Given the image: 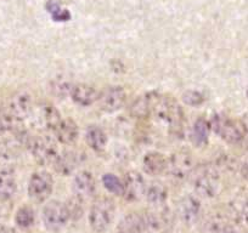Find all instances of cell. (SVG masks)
<instances>
[{"label":"cell","instance_id":"cell-1","mask_svg":"<svg viewBox=\"0 0 248 233\" xmlns=\"http://www.w3.org/2000/svg\"><path fill=\"white\" fill-rule=\"evenodd\" d=\"M190 182L194 191L203 198H212L216 196L220 187V176L216 166L209 164L195 165Z\"/></svg>","mask_w":248,"mask_h":233},{"label":"cell","instance_id":"cell-2","mask_svg":"<svg viewBox=\"0 0 248 233\" xmlns=\"http://www.w3.org/2000/svg\"><path fill=\"white\" fill-rule=\"evenodd\" d=\"M152 114H155L158 119L168 123L171 128H180L184 122V111L180 104L175 100L163 97L158 94H156L155 97Z\"/></svg>","mask_w":248,"mask_h":233},{"label":"cell","instance_id":"cell-3","mask_svg":"<svg viewBox=\"0 0 248 233\" xmlns=\"http://www.w3.org/2000/svg\"><path fill=\"white\" fill-rule=\"evenodd\" d=\"M211 130H213L219 137L230 145H240L245 140V131L241 124L230 119L223 114H216L209 120Z\"/></svg>","mask_w":248,"mask_h":233},{"label":"cell","instance_id":"cell-4","mask_svg":"<svg viewBox=\"0 0 248 233\" xmlns=\"http://www.w3.org/2000/svg\"><path fill=\"white\" fill-rule=\"evenodd\" d=\"M194 168V158L187 151L174 152L167 161V173L169 177L178 184L189 180Z\"/></svg>","mask_w":248,"mask_h":233},{"label":"cell","instance_id":"cell-5","mask_svg":"<svg viewBox=\"0 0 248 233\" xmlns=\"http://www.w3.org/2000/svg\"><path fill=\"white\" fill-rule=\"evenodd\" d=\"M113 202L108 198H100L93 204L89 213V223L92 228L96 232H105L111 226L112 220L114 218Z\"/></svg>","mask_w":248,"mask_h":233},{"label":"cell","instance_id":"cell-6","mask_svg":"<svg viewBox=\"0 0 248 233\" xmlns=\"http://www.w3.org/2000/svg\"><path fill=\"white\" fill-rule=\"evenodd\" d=\"M31 152L35 160L42 165H54L60 156L56 141L51 136H38L32 139L30 144Z\"/></svg>","mask_w":248,"mask_h":233},{"label":"cell","instance_id":"cell-7","mask_svg":"<svg viewBox=\"0 0 248 233\" xmlns=\"http://www.w3.org/2000/svg\"><path fill=\"white\" fill-rule=\"evenodd\" d=\"M43 222L50 231H60L70 221V211L65 203L59 201L49 202L43 209Z\"/></svg>","mask_w":248,"mask_h":233},{"label":"cell","instance_id":"cell-8","mask_svg":"<svg viewBox=\"0 0 248 233\" xmlns=\"http://www.w3.org/2000/svg\"><path fill=\"white\" fill-rule=\"evenodd\" d=\"M54 189V180L46 171H37L28 182V194L33 202L43 203L46 201Z\"/></svg>","mask_w":248,"mask_h":233},{"label":"cell","instance_id":"cell-9","mask_svg":"<svg viewBox=\"0 0 248 233\" xmlns=\"http://www.w3.org/2000/svg\"><path fill=\"white\" fill-rule=\"evenodd\" d=\"M176 214L181 222L187 226L194 225L200 220L202 215L201 202L195 196H185L179 202Z\"/></svg>","mask_w":248,"mask_h":233},{"label":"cell","instance_id":"cell-10","mask_svg":"<svg viewBox=\"0 0 248 233\" xmlns=\"http://www.w3.org/2000/svg\"><path fill=\"white\" fill-rule=\"evenodd\" d=\"M147 227L155 231L168 232L174 226V213L167 205L151 208V210L145 215Z\"/></svg>","mask_w":248,"mask_h":233},{"label":"cell","instance_id":"cell-11","mask_svg":"<svg viewBox=\"0 0 248 233\" xmlns=\"http://www.w3.org/2000/svg\"><path fill=\"white\" fill-rule=\"evenodd\" d=\"M127 94L122 87H108L100 92L99 103L104 112L107 113H113L119 111L125 103Z\"/></svg>","mask_w":248,"mask_h":233},{"label":"cell","instance_id":"cell-12","mask_svg":"<svg viewBox=\"0 0 248 233\" xmlns=\"http://www.w3.org/2000/svg\"><path fill=\"white\" fill-rule=\"evenodd\" d=\"M123 197L129 202H137L146 193V182L138 171H129L123 179Z\"/></svg>","mask_w":248,"mask_h":233},{"label":"cell","instance_id":"cell-13","mask_svg":"<svg viewBox=\"0 0 248 233\" xmlns=\"http://www.w3.org/2000/svg\"><path fill=\"white\" fill-rule=\"evenodd\" d=\"M33 109V100L27 91H18L9 101L8 111L18 123L23 122L31 116Z\"/></svg>","mask_w":248,"mask_h":233},{"label":"cell","instance_id":"cell-14","mask_svg":"<svg viewBox=\"0 0 248 233\" xmlns=\"http://www.w3.org/2000/svg\"><path fill=\"white\" fill-rule=\"evenodd\" d=\"M73 194L80 202L88 201L96 191V181L89 171H80L75 176L72 182Z\"/></svg>","mask_w":248,"mask_h":233},{"label":"cell","instance_id":"cell-15","mask_svg":"<svg viewBox=\"0 0 248 233\" xmlns=\"http://www.w3.org/2000/svg\"><path fill=\"white\" fill-rule=\"evenodd\" d=\"M73 102L83 107L92 106L99 100L100 92L88 84H73L70 91Z\"/></svg>","mask_w":248,"mask_h":233},{"label":"cell","instance_id":"cell-16","mask_svg":"<svg viewBox=\"0 0 248 233\" xmlns=\"http://www.w3.org/2000/svg\"><path fill=\"white\" fill-rule=\"evenodd\" d=\"M147 228L145 215L129 213L124 216L117 226V233H144Z\"/></svg>","mask_w":248,"mask_h":233},{"label":"cell","instance_id":"cell-17","mask_svg":"<svg viewBox=\"0 0 248 233\" xmlns=\"http://www.w3.org/2000/svg\"><path fill=\"white\" fill-rule=\"evenodd\" d=\"M56 136L57 141L63 145H72L77 141L79 136V130L78 125L71 119H63L59 123L56 128L52 131Z\"/></svg>","mask_w":248,"mask_h":233},{"label":"cell","instance_id":"cell-18","mask_svg":"<svg viewBox=\"0 0 248 233\" xmlns=\"http://www.w3.org/2000/svg\"><path fill=\"white\" fill-rule=\"evenodd\" d=\"M167 161L168 159L159 152H149L142 159L144 171L151 176H158L167 171Z\"/></svg>","mask_w":248,"mask_h":233},{"label":"cell","instance_id":"cell-19","mask_svg":"<svg viewBox=\"0 0 248 233\" xmlns=\"http://www.w3.org/2000/svg\"><path fill=\"white\" fill-rule=\"evenodd\" d=\"M17 189V180L15 171L10 168L0 170V201H9L13 198Z\"/></svg>","mask_w":248,"mask_h":233},{"label":"cell","instance_id":"cell-20","mask_svg":"<svg viewBox=\"0 0 248 233\" xmlns=\"http://www.w3.org/2000/svg\"><path fill=\"white\" fill-rule=\"evenodd\" d=\"M156 92H150V94L139 96L130 107V113L137 118H147L152 114L154 111V103Z\"/></svg>","mask_w":248,"mask_h":233},{"label":"cell","instance_id":"cell-21","mask_svg":"<svg viewBox=\"0 0 248 233\" xmlns=\"http://www.w3.org/2000/svg\"><path fill=\"white\" fill-rule=\"evenodd\" d=\"M78 165V156L75 152H63L60 153L57 157L56 161L54 163V169L56 173L61 174V175H70L71 173L76 170Z\"/></svg>","mask_w":248,"mask_h":233},{"label":"cell","instance_id":"cell-22","mask_svg":"<svg viewBox=\"0 0 248 233\" xmlns=\"http://www.w3.org/2000/svg\"><path fill=\"white\" fill-rule=\"evenodd\" d=\"M146 199L147 203L150 204L151 208H156V206H162L167 204V199H168V191H167L166 186H163L159 182H154L150 185L146 189Z\"/></svg>","mask_w":248,"mask_h":233},{"label":"cell","instance_id":"cell-23","mask_svg":"<svg viewBox=\"0 0 248 233\" xmlns=\"http://www.w3.org/2000/svg\"><path fill=\"white\" fill-rule=\"evenodd\" d=\"M85 140H87L88 146L94 152H97V153H101L107 144V137L104 130L99 127H95V125H90L88 128Z\"/></svg>","mask_w":248,"mask_h":233},{"label":"cell","instance_id":"cell-24","mask_svg":"<svg viewBox=\"0 0 248 233\" xmlns=\"http://www.w3.org/2000/svg\"><path fill=\"white\" fill-rule=\"evenodd\" d=\"M209 132H211V125L206 118H199L195 122L192 128L191 140L196 147H204L208 144Z\"/></svg>","mask_w":248,"mask_h":233},{"label":"cell","instance_id":"cell-25","mask_svg":"<svg viewBox=\"0 0 248 233\" xmlns=\"http://www.w3.org/2000/svg\"><path fill=\"white\" fill-rule=\"evenodd\" d=\"M201 233H237L230 223L225 222L220 218H209L203 223Z\"/></svg>","mask_w":248,"mask_h":233},{"label":"cell","instance_id":"cell-26","mask_svg":"<svg viewBox=\"0 0 248 233\" xmlns=\"http://www.w3.org/2000/svg\"><path fill=\"white\" fill-rule=\"evenodd\" d=\"M42 119L44 122L45 127L51 130V131H54L55 128L62 120V116L60 112L57 111L56 107H54V104L46 102L42 106Z\"/></svg>","mask_w":248,"mask_h":233},{"label":"cell","instance_id":"cell-27","mask_svg":"<svg viewBox=\"0 0 248 233\" xmlns=\"http://www.w3.org/2000/svg\"><path fill=\"white\" fill-rule=\"evenodd\" d=\"M35 220L34 211L30 206H22L17 210L15 216V221L17 223L18 227L21 228H30L31 226H33Z\"/></svg>","mask_w":248,"mask_h":233},{"label":"cell","instance_id":"cell-28","mask_svg":"<svg viewBox=\"0 0 248 233\" xmlns=\"http://www.w3.org/2000/svg\"><path fill=\"white\" fill-rule=\"evenodd\" d=\"M102 184H104L105 189L114 196H123V181L112 174H105L102 176Z\"/></svg>","mask_w":248,"mask_h":233},{"label":"cell","instance_id":"cell-29","mask_svg":"<svg viewBox=\"0 0 248 233\" xmlns=\"http://www.w3.org/2000/svg\"><path fill=\"white\" fill-rule=\"evenodd\" d=\"M16 124H18V122L11 116L8 108H0V134H5V132L14 130L16 128Z\"/></svg>","mask_w":248,"mask_h":233},{"label":"cell","instance_id":"cell-30","mask_svg":"<svg viewBox=\"0 0 248 233\" xmlns=\"http://www.w3.org/2000/svg\"><path fill=\"white\" fill-rule=\"evenodd\" d=\"M183 101L184 103L187 104V106H200L204 102V96L201 92L196 91V90H187L183 94Z\"/></svg>","mask_w":248,"mask_h":233},{"label":"cell","instance_id":"cell-31","mask_svg":"<svg viewBox=\"0 0 248 233\" xmlns=\"http://www.w3.org/2000/svg\"><path fill=\"white\" fill-rule=\"evenodd\" d=\"M66 205H67L68 211H70L71 218H73V220H77V218H79L80 216H82V213H83L82 202H80L79 199H77L75 197V199L70 201V203L66 204Z\"/></svg>","mask_w":248,"mask_h":233},{"label":"cell","instance_id":"cell-32","mask_svg":"<svg viewBox=\"0 0 248 233\" xmlns=\"http://www.w3.org/2000/svg\"><path fill=\"white\" fill-rule=\"evenodd\" d=\"M45 9H46L47 13L51 14V16H54L55 14L59 13L60 10H62V6L59 0H47L46 4H45Z\"/></svg>","mask_w":248,"mask_h":233},{"label":"cell","instance_id":"cell-33","mask_svg":"<svg viewBox=\"0 0 248 233\" xmlns=\"http://www.w3.org/2000/svg\"><path fill=\"white\" fill-rule=\"evenodd\" d=\"M52 18H54V21L65 22V21L71 20V14H70V11L66 10V9H62V10H60L59 13L55 14V15L52 16Z\"/></svg>","mask_w":248,"mask_h":233},{"label":"cell","instance_id":"cell-34","mask_svg":"<svg viewBox=\"0 0 248 233\" xmlns=\"http://www.w3.org/2000/svg\"><path fill=\"white\" fill-rule=\"evenodd\" d=\"M241 218H242L243 222L248 225V198L243 202L242 209H241Z\"/></svg>","mask_w":248,"mask_h":233},{"label":"cell","instance_id":"cell-35","mask_svg":"<svg viewBox=\"0 0 248 233\" xmlns=\"http://www.w3.org/2000/svg\"><path fill=\"white\" fill-rule=\"evenodd\" d=\"M240 171L243 179H245L246 181H248V158L242 161V164H241L240 166Z\"/></svg>","mask_w":248,"mask_h":233},{"label":"cell","instance_id":"cell-36","mask_svg":"<svg viewBox=\"0 0 248 233\" xmlns=\"http://www.w3.org/2000/svg\"><path fill=\"white\" fill-rule=\"evenodd\" d=\"M241 127H242L243 131H245V134H248V113L245 114V116L241 118V122H240Z\"/></svg>","mask_w":248,"mask_h":233},{"label":"cell","instance_id":"cell-37","mask_svg":"<svg viewBox=\"0 0 248 233\" xmlns=\"http://www.w3.org/2000/svg\"><path fill=\"white\" fill-rule=\"evenodd\" d=\"M0 233H16V231L9 226H3V227H0Z\"/></svg>","mask_w":248,"mask_h":233},{"label":"cell","instance_id":"cell-38","mask_svg":"<svg viewBox=\"0 0 248 233\" xmlns=\"http://www.w3.org/2000/svg\"><path fill=\"white\" fill-rule=\"evenodd\" d=\"M247 96H248V90H247Z\"/></svg>","mask_w":248,"mask_h":233}]
</instances>
